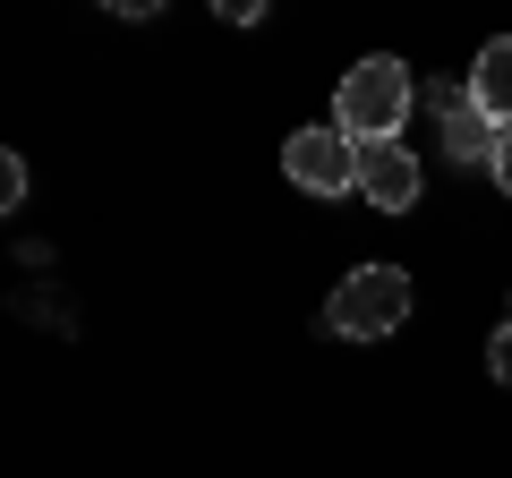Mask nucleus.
Listing matches in <instances>:
<instances>
[{
    "label": "nucleus",
    "mask_w": 512,
    "mask_h": 478,
    "mask_svg": "<svg viewBox=\"0 0 512 478\" xmlns=\"http://www.w3.org/2000/svg\"><path fill=\"white\" fill-rule=\"evenodd\" d=\"M410 103H419V86H410V69L393 52H367L359 69L342 77V94H333V129L359 137V146H393L410 120Z\"/></svg>",
    "instance_id": "f257e3e1"
},
{
    "label": "nucleus",
    "mask_w": 512,
    "mask_h": 478,
    "mask_svg": "<svg viewBox=\"0 0 512 478\" xmlns=\"http://www.w3.org/2000/svg\"><path fill=\"white\" fill-rule=\"evenodd\" d=\"M402 316H410V274L402 265H359L325 299V333H342V342H384Z\"/></svg>",
    "instance_id": "f03ea898"
},
{
    "label": "nucleus",
    "mask_w": 512,
    "mask_h": 478,
    "mask_svg": "<svg viewBox=\"0 0 512 478\" xmlns=\"http://www.w3.org/2000/svg\"><path fill=\"white\" fill-rule=\"evenodd\" d=\"M282 171H291V188H308V197H350V188H359V137L299 129L291 146H282Z\"/></svg>",
    "instance_id": "7ed1b4c3"
},
{
    "label": "nucleus",
    "mask_w": 512,
    "mask_h": 478,
    "mask_svg": "<svg viewBox=\"0 0 512 478\" xmlns=\"http://www.w3.org/2000/svg\"><path fill=\"white\" fill-rule=\"evenodd\" d=\"M427 188V171L410 163V146L393 137V146H359V197L376 205V214H410Z\"/></svg>",
    "instance_id": "20e7f679"
},
{
    "label": "nucleus",
    "mask_w": 512,
    "mask_h": 478,
    "mask_svg": "<svg viewBox=\"0 0 512 478\" xmlns=\"http://www.w3.org/2000/svg\"><path fill=\"white\" fill-rule=\"evenodd\" d=\"M436 111H444V146H453V163H487V171H495L504 129H495L487 111L470 103V86H436Z\"/></svg>",
    "instance_id": "39448f33"
},
{
    "label": "nucleus",
    "mask_w": 512,
    "mask_h": 478,
    "mask_svg": "<svg viewBox=\"0 0 512 478\" xmlns=\"http://www.w3.org/2000/svg\"><path fill=\"white\" fill-rule=\"evenodd\" d=\"M470 103L487 111L495 129H512V35H495L487 52H478V69H470Z\"/></svg>",
    "instance_id": "423d86ee"
},
{
    "label": "nucleus",
    "mask_w": 512,
    "mask_h": 478,
    "mask_svg": "<svg viewBox=\"0 0 512 478\" xmlns=\"http://www.w3.org/2000/svg\"><path fill=\"white\" fill-rule=\"evenodd\" d=\"M487 368H495V385H512V325L487 342Z\"/></svg>",
    "instance_id": "0eeeda50"
},
{
    "label": "nucleus",
    "mask_w": 512,
    "mask_h": 478,
    "mask_svg": "<svg viewBox=\"0 0 512 478\" xmlns=\"http://www.w3.org/2000/svg\"><path fill=\"white\" fill-rule=\"evenodd\" d=\"M495 188L512 197V129H504V146H495Z\"/></svg>",
    "instance_id": "6e6552de"
},
{
    "label": "nucleus",
    "mask_w": 512,
    "mask_h": 478,
    "mask_svg": "<svg viewBox=\"0 0 512 478\" xmlns=\"http://www.w3.org/2000/svg\"><path fill=\"white\" fill-rule=\"evenodd\" d=\"M504 325H512V316H504Z\"/></svg>",
    "instance_id": "1a4fd4ad"
}]
</instances>
